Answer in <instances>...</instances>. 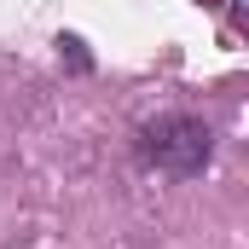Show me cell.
I'll use <instances>...</instances> for the list:
<instances>
[{"mask_svg": "<svg viewBox=\"0 0 249 249\" xmlns=\"http://www.w3.org/2000/svg\"><path fill=\"white\" fill-rule=\"evenodd\" d=\"M209 151H214V139H209V127L197 116H157V122L139 127V157L151 168H162V174H180V180L203 174Z\"/></svg>", "mask_w": 249, "mask_h": 249, "instance_id": "cell-1", "label": "cell"}]
</instances>
